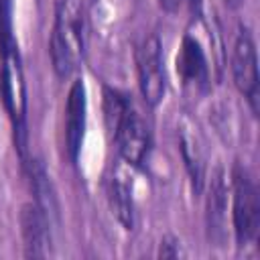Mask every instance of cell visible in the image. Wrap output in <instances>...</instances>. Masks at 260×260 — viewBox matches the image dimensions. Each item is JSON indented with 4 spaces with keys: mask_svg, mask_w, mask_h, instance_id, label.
<instances>
[{
    "mask_svg": "<svg viewBox=\"0 0 260 260\" xmlns=\"http://www.w3.org/2000/svg\"><path fill=\"white\" fill-rule=\"evenodd\" d=\"M0 98L14 130V144L24 158L26 152V85L18 43L0 49Z\"/></svg>",
    "mask_w": 260,
    "mask_h": 260,
    "instance_id": "2",
    "label": "cell"
},
{
    "mask_svg": "<svg viewBox=\"0 0 260 260\" xmlns=\"http://www.w3.org/2000/svg\"><path fill=\"white\" fill-rule=\"evenodd\" d=\"M177 73L181 75V81L187 87L203 91L209 85V67L205 53L199 41L191 35H185L181 41V49L177 55Z\"/></svg>",
    "mask_w": 260,
    "mask_h": 260,
    "instance_id": "10",
    "label": "cell"
},
{
    "mask_svg": "<svg viewBox=\"0 0 260 260\" xmlns=\"http://www.w3.org/2000/svg\"><path fill=\"white\" fill-rule=\"evenodd\" d=\"M185 252H183V246H181V242H179V238H175V236H165L162 240H160V246H158V256L160 258H179V256H183Z\"/></svg>",
    "mask_w": 260,
    "mask_h": 260,
    "instance_id": "15",
    "label": "cell"
},
{
    "mask_svg": "<svg viewBox=\"0 0 260 260\" xmlns=\"http://www.w3.org/2000/svg\"><path fill=\"white\" fill-rule=\"evenodd\" d=\"M108 132L114 138L118 146V154L122 156L124 162L136 169L144 167V162L148 160L150 148H152V134H150L148 124L142 120V116L132 106V102L114 120Z\"/></svg>",
    "mask_w": 260,
    "mask_h": 260,
    "instance_id": "4",
    "label": "cell"
},
{
    "mask_svg": "<svg viewBox=\"0 0 260 260\" xmlns=\"http://www.w3.org/2000/svg\"><path fill=\"white\" fill-rule=\"evenodd\" d=\"M136 71L142 100L150 108L158 106L167 91V75L160 53V41L156 35L146 37L136 49Z\"/></svg>",
    "mask_w": 260,
    "mask_h": 260,
    "instance_id": "5",
    "label": "cell"
},
{
    "mask_svg": "<svg viewBox=\"0 0 260 260\" xmlns=\"http://www.w3.org/2000/svg\"><path fill=\"white\" fill-rule=\"evenodd\" d=\"M232 221L240 248L254 242L260 228V195L254 179L242 167L232 175Z\"/></svg>",
    "mask_w": 260,
    "mask_h": 260,
    "instance_id": "3",
    "label": "cell"
},
{
    "mask_svg": "<svg viewBox=\"0 0 260 260\" xmlns=\"http://www.w3.org/2000/svg\"><path fill=\"white\" fill-rule=\"evenodd\" d=\"M85 122H87V93L85 83L75 79L69 87L65 102V150L71 162H77L81 144L85 138Z\"/></svg>",
    "mask_w": 260,
    "mask_h": 260,
    "instance_id": "8",
    "label": "cell"
},
{
    "mask_svg": "<svg viewBox=\"0 0 260 260\" xmlns=\"http://www.w3.org/2000/svg\"><path fill=\"white\" fill-rule=\"evenodd\" d=\"M181 154L185 160V169L191 177L193 189L199 193L203 187V175H205V162H203V152L197 140V134L191 132V128L181 130Z\"/></svg>",
    "mask_w": 260,
    "mask_h": 260,
    "instance_id": "12",
    "label": "cell"
},
{
    "mask_svg": "<svg viewBox=\"0 0 260 260\" xmlns=\"http://www.w3.org/2000/svg\"><path fill=\"white\" fill-rule=\"evenodd\" d=\"M14 37V18H12V0H0V49L16 45Z\"/></svg>",
    "mask_w": 260,
    "mask_h": 260,
    "instance_id": "14",
    "label": "cell"
},
{
    "mask_svg": "<svg viewBox=\"0 0 260 260\" xmlns=\"http://www.w3.org/2000/svg\"><path fill=\"white\" fill-rule=\"evenodd\" d=\"M20 234L24 242V254L28 258H45L51 252V217L35 203L20 207Z\"/></svg>",
    "mask_w": 260,
    "mask_h": 260,
    "instance_id": "9",
    "label": "cell"
},
{
    "mask_svg": "<svg viewBox=\"0 0 260 260\" xmlns=\"http://www.w3.org/2000/svg\"><path fill=\"white\" fill-rule=\"evenodd\" d=\"M51 65L59 77H69L83 55V10L79 0H55V24L49 41Z\"/></svg>",
    "mask_w": 260,
    "mask_h": 260,
    "instance_id": "1",
    "label": "cell"
},
{
    "mask_svg": "<svg viewBox=\"0 0 260 260\" xmlns=\"http://www.w3.org/2000/svg\"><path fill=\"white\" fill-rule=\"evenodd\" d=\"M189 2H191V6H193L197 12H199V8H201V0H189Z\"/></svg>",
    "mask_w": 260,
    "mask_h": 260,
    "instance_id": "17",
    "label": "cell"
},
{
    "mask_svg": "<svg viewBox=\"0 0 260 260\" xmlns=\"http://www.w3.org/2000/svg\"><path fill=\"white\" fill-rule=\"evenodd\" d=\"M28 177H30V187L35 193V203L49 215H57V199H55V191L51 187L49 181V173L43 167L41 160H30L28 162Z\"/></svg>",
    "mask_w": 260,
    "mask_h": 260,
    "instance_id": "13",
    "label": "cell"
},
{
    "mask_svg": "<svg viewBox=\"0 0 260 260\" xmlns=\"http://www.w3.org/2000/svg\"><path fill=\"white\" fill-rule=\"evenodd\" d=\"M205 225L209 242L213 246H223L228 240V183L221 167H217L209 177L205 197Z\"/></svg>",
    "mask_w": 260,
    "mask_h": 260,
    "instance_id": "7",
    "label": "cell"
},
{
    "mask_svg": "<svg viewBox=\"0 0 260 260\" xmlns=\"http://www.w3.org/2000/svg\"><path fill=\"white\" fill-rule=\"evenodd\" d=\"M232 75L234 83L248 98L252 112H258V59L252 35L246 28H240L232 49Z\"/></svg>",
    "mask_w": 260,
    "mask_h": 260,
    "instance_id": "6",
    "label": "cell"
},
{
    "mask_svg": "<svg viewBox=\"0 0 260 260\" xmlns=\"http://www.w3.org/2000/svg\"><path fill=\"white\" fill-rule=\"evenodd\" d=\"M228 6H238V4H242V0H223Z\"/></svg>",
    "mask_w": 260,
    "mask_h": 260,
    "instance_id": "18",
    "label": "cell"
},
{
    "mask_svg": "<svg viewBox=\"0 0 260 260\" xmlns=\"http://www.w3.org/2000/svg\"><path fill=\"white\" fill-rule=\"evenodd\" d=\"M108 201L120 225L124 230H132L134 228V197H132V183L124 171H116L110 177Z\"/></svg>",
    "mask_w": 260,
    "mask_h": 260,
    "instance_id": "11",
    "label": "cell"
},
{
    "mask_svg": "<svg viewBox=\"0 0 260 260\" xmlns=\"http://www.w3.org/2000/svg\"><path fill=\"white\" fill-rule=\"evenodd\" d=\"M158 4H160V8H162L165 12H169V14H175V12L181 8L183 0H158Z\"/></svg>",
    "mask_w": 260,
    "mask_h": 260,
    "instance_id": "16",
    "label": "cell"
}]
</instances>
